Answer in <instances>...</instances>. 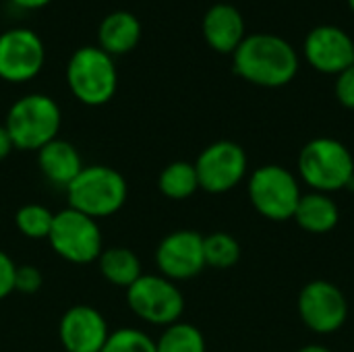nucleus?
I'll return each instance as SVG.
<instances>
[{
	"label": "nucleus",
	"instance_id": "31",
	"mask_svg": "<svg viewBox=\"0 0 354 352\" xmlns=\"http://www.w3.org/2000/svg\"><path fill=\"white\" fill-rule=\"evenodd\" d=\"M346 2H348V6H351V10H353V12H354V0H346Z\"/></svg>",
	"mask_w": 354,
	"mask_h": 352
},
{
	"label": "nucleus",
	"instance_id": "10",
	"mask_svg": "<svg viewBox=\"0 0 354 352\" xmlns=\"http://www.w3.org/2000/svg\"><path fill=\"white\" fill-rule=\"evenodd\" d=\"M301 322L315 334H334L348 319V301L330 280L307 282L297 301Z\"/></svg>",
	"mask_w": 354,
	"mask_h": 352
},
{
	"label": "nucleus",
	"instance_id": "3",
	"mask_svg": "<svg viewBox=\"0 0 354 352\" xmlns=\"http://www.w3.org/2000/svg\"><path fill=\"white\" fill-rule=\"evenodd\" d=\"M62 112L54 98L46 93H27L19 98L6 112L4 129L10 135L15 149L39 151L50 141L58 139Z\"/></svg>",
	"mask_w": 354,
	"mask_h": 352
},
{
	"label": "nucleus",
	"instance_id": "7",
	"mask_svg": "<svg viewBox=\"0 0 354 352\" xmlns=\"http://www.w3.org/2000/svg\"><path fill=\"white\" fill-rule=\"evenodd\" d=\"M48 243L60 259L75 266L93 263L104 251V239L97 220L73 207H64L54 214Z\"/></svg>",
	"mask_w": 354,
	"mask_h": 352
},
{
	"label": "nucleus",
	"instance_id": "1",
	"mask_svg": "<svg viewBox=\"0 0 354 352\" xmlns=\"http://www.w3.org/2000/svg\"><path fill=\"white\" fill-rule=\"evenodd\" d=\"M232 68L241 79L253 85L284 87L299 73V56L284 37L253 33L232 52Z\"/></svg>",
	"mask_w": 354,
	"mask_h": 352
},
{
	"label": "nucleus",
	"instance_id": "26",
	"mask_svg": "<svg viewBox=\"0 0 354 352\" xmlns=\"http://www.w3.org/2000/svg\"><path fill=\"white\" fill-rule=\"evenodd\" d=\"M334 91H336V100L344 108L354 110V64H351L348 68H344L340 75H336Z\"/></svg>",
	"mask_w": 354,
	"mask_h": 352
},
{
	"label": "nucleus",
	"instance_id": "8",
	"mask_svg": "<svg viewBox=\"0 0 354 352\" xmlns=\"http://www.w3.org/2000/svg\"><path fill=\"white\" fill-rule=\"evenodd\" d=\"M127 305L141 322L168 328L180 322L185 295L176 282L160 274H143L127 288Z\"/></svg>",
	"mask_w": 354,
	"mask_h": 352
},
{
	"label": "nucleus",
	"instance_id": "23",
	"mask_svg": "<svg viewBox=\"0 0 354 352\" xmlns=\"http://www.w3.org/2000/svg\"><path fill=\"white\" fill-rule=\"evenodd\" d=\"M54 222V212L41 203H27L21 205L15 214L17 230L31 241H48Z\"/></svg>",
	"mask_w": 354,
	"mask_h": 352
},
{
	"label": "nucleus",
	"instance_id": "27",
	"mask_svg": "<svg viewBox=\"0 0 354 352\" xmlns=\"http://www.w3.org/2000/svg\"><path fill=\"white\" fill-rule=\"evenodd\" d=\"M15 272L17 263L6 251L0 249V301L15 293Z\"/></svg>",
	"mask_w": 354,
	"mask_h": 352
},
{
	"label": "nucleus",
	"instance_id": "12",
	"mask_svg": "<svg viewBox=\"0 0 354 352\" xmlns=\"http://www.w3.org/2000/svg\"><path fill=\"white\" fill-rule=\"evenodd\" d=\"M156 266L158 274L172 282L199 276L205 270L203 234L187 228L166 234L156 249Z\"/></svg>",
	"mask_w": 354,
	"mask_h": 352
},
{
	"label": "nucleus",
	"instance_id": "29",
	"mask_svg": "<svg viewBox=\"0 0 354 352\" xmlns=\"http://www.w3.org/2000/svg\"><path fill=\"white\" fill-rule=\"evenodd\" d=\"M15 6H19V8H27V10H35V8H44V6H48L52 0H10Z\"/></svg>",
	"mask_w": 354,
	"mask_h": 352
},
{
	"label": "nucleus",
	"instance_id": "25",
	"mask_svg": "<svg viewBox=\"0 0 354 352\" xmlns=\"http://www.w3.org/2000/svg\"><path fill=\"white\" fill-rule=\"evenodd\" d=\"M44 286V274L39 272V268L23 263L17 266L15 272V290L21 295H35L39 288Z\"/></svg>",
	"mask_w": 354,
	"mask_h": 352
},
{
	"label": "nucleus",
	"instance_id": "22",
	"mask_svg": "<svg viewBox=\"0 0 354 352\" xmlns=\"http://www.w3.org/2000/svg\"><path fill=\"white\" fill-rule=\"evenodd\" d=\"M241 243L228 232H212L203 237L205 268L230 270L241 261Z\"/></svg>",
	"mask_w": 354,
	"mask_h": 352
},
{
	"label": "nucleus",
	"instance_id": "17",
	"mask_svg": "<svg viewBox=\"0 0 354 352\" xmlns=\"http://www.w3.org/2000/svg\"><path fill=\"white\" fill-rule=\"evenodd\" d=\"M139 39L141 23L131 10H112L97 27V46L112 58L135 50Z\"/></svg>",
	"mask_w": 354,
	"mask_h": 352
},
{
	"label": "nucleus",
	"instance_id": "21",
	"mask_svg": "<svg viewBox=\"0 0 354 352\" xmlns=\"http://www.w3.org/2000/svg\"><path fill=\"white\" fill-rule=\"evenodd\" d=\"M156 349L158 352H207V344L197 326L176 322L164 328L162 336L156 340Z\"/></svg>",
	"mask_w": 354,
	"mask_h": 352
},
{
	"label": "nucleus",
	"instance_id": "19",
	"mask_svg": "<svg viewBox=\"0 0 354 352\" xmlns=\"http://www.w3.org/2000/svg\"><path fill=\"white\" fill-rule=\"evenodd\" d=\"M95 263H97V270H100V274L104 276L106 282H110L112 286L124 288V290L143 276L141 259L129 247L104 249Z\"/></svg>",
	"mask_w": 354,
	"mask_h": 352
},
{
	"label": "nucleus",
	"instance_id": "2",
	"mask_svg": "<svg viewBox=\"0 0 354 352\" xmlns=\"http://www.w3.org/2000/svg\"><path fill=\"white\" fill-rule=\"evenodd\" d=\"M303 183L317 193H336L354 183V158L351 149L334 137L307 141L297 160Z\"/></svg>",
	"mask_w": 354,
	"mask_h": 352
},
{
	"label": "nucleus",
	"instance_id": "9",
	"mask_svg": "<svg viewBox=\"0 0 354 352\" xmlns=\"http://www.w3.org/2000/svg\"><path fill=\"white\" fill-rule=\"evenodd\" d=\"M199 178V189L212 195H222L236 189L249 170L245 149L228 139L207 145L193 162Z\"/></svg>",
	"mask_w": 354,
	"mask_h": 352
},
{
	"label": "nucleus",
	"instance_id": "4",
	"mask_svg": "<svg viewBox=\"0 0 354 352\" xmlns=\"http://www.w3.org/2000/svg\"><path fill=\"white\" fill-rule=\"evenodd\" d=\"M129 197V185L124 176L110 166L91 164L83 166L79 176L66 187L68 207L93 218H110L118 214Z\"/></svg>",
	"mask_w": 354,
	"mask_h": 352
},
{
	"label": "nucleus",
	"instance_id": "14",
	"mask_svg": "<svg viewBox=\"0 0 354 352\" xmlns=\"http://www.w3.org/2000/svg\"><path fill=\"white\" fill-rule=\"evenodd\" d=\"M108 336L106 317L91 305H75L58 322V340L64 352H102Z\"/></svg>",
	"mask_w": 354,
	"mask_h": 352
},
{
	"label": "nucleus",
	"instance_id": "11",
	"mask_svg": "<svg viewBox=\"0 0 354 352\" xmlns=\"http://www.w3.org/2000/svg\"><path fill=\"white\" fill-rule=\"evenodd\" d=\"M46 62V46L29 27H10L0 33V79L27 83L39 75Z\"/></svg>",
	"mask_w": 354,
	"mask_h": 352
},
{
	"label": "nucleus",
	"instance_id": "28",
	"mask_svg": "<svg viewBox=\"0 0 354 352\" xmlns=\"http://www.w3.org/2000/svg\"><path fill=\"white\" fill-rule=\"evenodd\" d=\"M12 149H15V145H12V141H10V135H8V131L4 129V124H0V162L6 160V158L10 156Z\"/></svg>",
	"mask_w": 354,
	"mask_h": 352
},
{
	"label": "nucleus",
	"instance_id": "24",
	"mask_svg": "<svg viewBox=\"0 0 354 352\" xmlns=\"http://www.w3.org/2000/svg\"><path fill=\"white\" fill-rule=\"evenodd\" d=\"M102 352H158L156 340L137 328L110 330V336Z\"/></svg>",
	"mask_w": 354,
	"mask_h": 352
},
{
	"label": "nucleus",
	"instance_id": "5",
	"mask_svg": "<svg viewBox=\"0 0 354 352\" xmlns=\"http://www.w3.org/2000/svg\"><path fill=\"white\" fill-rule=\"evenodd\" d=\"M66 85L75 100L85 106L108 104L118 87L116 62L100 46H83L73 52L66 64Z\"/></svg>",
	"mask_w": 354,
	"mask_h": 352
},
{
	"label": "nucleus",
	"instance_id": "13",
	"mask_svg": "<svg viewBox=\"0 0 354 352\" xmlns=\"http://www.w3.org/2000/svg\"><path fill=\"white\" fill-rule=\"evenodd\" d=\"M307 62L326 75H340L354 64V39L336 25L313 27L303 44Z\"/></svg>",
	"mask_w": 354,
	"mask_h": 352
},
{
	"label": "nucleus",
	"instance_id": "30",
	"mask_svg": "<svg viewBox=\"0 0 354 352\" xmlns=\"http://www.w3.org/2000/svg\"><path fill=\"white\" fill-rule=\"evenodd\" d=\"M297 352H334V351H330L328 346H322V344H307V346L299 349Z\"/></svg>",
	"mask_w": 354,
	"mask_h": 352
},
{
	"label": "nucleus",
	"instance_id": "16",
	"mask_svg": "<svg viewBox=\"0 0 354 352\" xmlns=\"http://www.w3.org/2000/svg\"><path fill=\"white\" fill-rule=\"evenodd\" d=\"M37 166L48 183L66 191V187L79 176L85 164L79 149L71 141L58 137L37 151Z\"/></svg>",
	"mask_w": 354,
	"mask_h": 352
},
{
	"label": "nucleus",
	"instance_id": "20",
	"mask_svg": "<svg viewBox=\"0 0 354 352\" xmlns=\"http://www.w3.org/2000/svg\"><path fill=\"white\" fill-rule=\"evenodd\" d=\"M158 189L164 197L172 201H185L199 191V178L195 164L176 160L162 168L158 176Z\"/></svg>",
	"mask_w": 354,
	"mask_h": 352
},
{
	"label": "nucleus",
	"instance_id": "6",
	"mask_svg": "<svg viewBox=\"0 0 354 352\" xmlns=\"http://www.w3.org/2000/svg\"><path fill=\"white\" fill-rule=\"evenodd\" d=\"M247 195L259 216L272 222H286L292 220L303 193L297 176L288 168L266 164L249 176Z\"/></svg>",
	"mask_w": 354,
	"mask_h": 352
},
{
	"label": "nucleus",
	"instance_id": "15",
	"mask_svg": "<svg viewBox=\"0 0 354 352\" xmlns=\"http://www.w3.org/2000/svg\"><path fill=\"white\" fill-rule=\"evenodd\" d=\"M201 31L207 46L220 54H232L247 37L241 10L228 2H218L207 8L203 15Z\"/></svg>",
	"mask_w": 354,
	"mask_h": 352
},
{
	"label": "nucleus",
	"instance_id": "18",
	"mask_svg": "<svg viewBox=\"0 0 354 352\" xmlns=\"http://www.w3.org/2000/svg\"><path fill=\"white\" fill-rule=\"evenodd\" d=\"M292 220L305 232L328 234L340 222V207L330 195L311 191L307 195H301V201H299V205L295 210Z\"/></svg>",
	"mask_w": 354,
	"mask_h": 352
}]
</instances>
